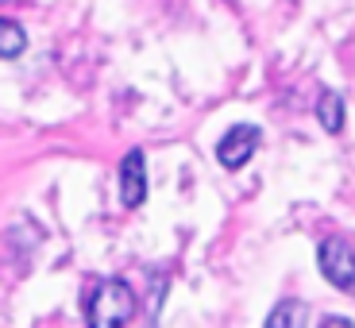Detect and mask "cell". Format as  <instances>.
Here are the masks:
<instances>
[{
    "label": "cell",
    "instance_id": "obj_1",
    "mask_svg": "<svg viewBox=\"0 0 355 328\" xmlns=\"http://www.w3.org/2000/svg\"><path fill=\"white\" fill-rule=\"evenodd\" d=\"M139 302H135V290L124 278H105L97 282V290L89 293L85 302V325L89 328H124L135 320Z\"/></svg>",
    "mask_w": 355,
    "mask_h": 328
},
{
    "label": "cell",
    "instance_id": "obj_2",
    "mask_svg": "<svg viewBox=\"0 0 355 328\" xmlns=\"http://www.w3.org/2000/svg\"><path fill=\"white\" fill-rule=\"evenodd\" d=\"M317 266H320V275L329 278L340 293H355V251H352L347 240H340V236L320 240Z\"/></svg>",
    "mask_w": 355,
    "mask_h": 328
},
{
    "label": "cell",
    "instance_id": "obj_3",
    "mask_svg": "<svg viewBox=\"0 0 355 328\" xmlns=\"http://www.w3.org/2000/svg\"><path fill=\"white\" fill-rule=\"evenodd\" d=\"M259 143H263V132L255 124H236L224 132V139L216 143V162L224 170H243L248 159L259 151Z\"/></svg>",
    "mask_w": 355,
    "mask_h": 328
},
{
    "label": "cell",
    "instance_id": "obj_4",
    "mask_svg": "<svg viewBox=\"0 0 355 328\" xmlns=\"http://www.w3.org/2000/svg\"><path fill=\"white\" fill-rule=\"evenodd\" d=\"M120 201L128 209H139L147 201V155L143 151H128L120 162Z\"/></svg>",
    "mask_w": 355,
    "mask_h": 328
},
{
    "label": "cell",
    "instance_id": "obj_5",
    "mask_svg": "<svg viewBox=\"0 0 355 328\" xmlns=\"http://www.w3.org/2000/svg\"><path fill=\"white\" fill-rule=\"evenodd\" d=\"M344 116H347L344 97H340L336 89H320V97H317V120H320V128H324L329 135H340V132H344Z\"/></svg>",
    "mask_w": 355,
    "mask_h": 328
},
{
    "label": "cell",
    "instance_id": "obj_6",
    "mask_svg": "<svg viewBox=\"0 0 355 328\" xmlns=\"http://www.w3.org/2000/svg\"><path fill=\"white\" fill-rule=\"evenodd\" d=\"M24 51H27L24 27L12 24V19H0V58H4V62H12V58H19Z\"/></svg>",
    "mask_w": 355,
    "mask_h": 328
},
{
    "label": "cell",
    "instance_id": "obj_7",
    "mask_svg": "<svg viewBox=\"0 0 355 328\" xmlns=\"http://www.w3.org/2000/svg\"><path fill=\"white\" fill-rule=\"evenodd\" d=\"M302 313H305L302 302H278L275 313L266 317V328H286V325H290V328H302V325H305Z\"/></svg>",
    "mask_w": 355,
    "mask_h": 328
},
{
    "label": "cell",
    "instance_id": "obj_8",
    "mask_svg": "<svg viewBox=\"0 0 355 328\" xmlns=\"http://www.w3.org/2000/svg\"><path fill=\"white\" fill-rule=\"evenodd\" d=\"M320 325H324V328H347L352 320H340V317H320Z\"/></svg>",
    "mask_w": 355,
    "mask_h": 328
}]
</instances>
